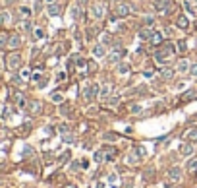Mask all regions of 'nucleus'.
Instances as JSON below:
<instances>
[{
    "instance_id": "obj_1",
    "label": "nucleus",
    "mask_w": 197,
    "mask_h": 188,
    "mask_svg": "<svg viewBox=\"0 0 197 188\" xmlns=\"http://www.w3.org/2000/svg\"><path fill=\"white\" fill-rule=\"evenodd\" d=\"M176 51H178V49H176L174 43H170V41H168V43H162L161 49L155 52V58H156L159 62H168V58L174 56Z\"/></svg>"
},
{
    "instance_id": "obj_2",
    "label": "nucleus",
    "mask_w": 197,
    "mask_h": 188,
    "mask_svg": "<svg viewBox=\"0 0 197 188\" xmlns=\"http://www.w3.org/2000/svg\"><path fill=\"white\" fill-rule=\"evenodd\" d=\"M89 12H91V16L95 19H102L105 18V12H106V4L101 2V0H97V2L91 4V10H89Z\"/></svg>"
},
{
    "instance_id": "obj_3",
    "label": "nucleus",
    "mask_w": 197,
    "mask_h": 188,
    "mask_svg": "<svg viewBox=\"0 0 197 188\" xmlns=\"http://www.w3.org/2000/svg\"><path fill=\"white\" fill-rule=\"evenodd\" d=\"M124 56H126V51L124 49H120V47H116L114 51L106 56V62H108V64H120V60H122Z\"/></svg>"
},
{
    "instance_id": "obj_4",
    "label": "nucleus",
    "mask_w": 197,
    "mask_h": 188,
    "mask_svg": "<svg viewBox=\"0 0 197 188\" xmlns=\"http://www.w3.org/2000/svg\"><path fill=\"white\" fill-rule=\"evenodd\" d=\"M6 62H8L10 70H18L19 66H21V54H19V52H10L8 58H6Z\"/></svg>"
},
{
    "instance_id": "obj_5",
    "label": "nucleus",
    "mask_w": 197,
    "mask_h": 188,
    "mask_svg": "<svg viewBox=\"0 0 197 188\" xmlns=\"http://www.w3.org/2000/svg\"><path fill=\"white\" fill-rule=\"evenodd\" d=\"M133 10H135V8H133V6H129L128 2H120V4L116 6V16H118V18H128Z\"/></svg>"
},
{
    "instance_id": "obj_6",
    "label": "nucleus",
    "mask_w": 197,
    "mask_h": 188,
    "mask_svg": "<svg viewBox=\"0 0 197 188\" xmlns=\"http://www.w3.org/2000/svg\"><path fill=\"white\" fill-rule=\"evenodd\" d=\"M83 97L87 99V101H93V99H97V97H99V85H97V84L87 85V87L83 89Z\"/></svg>"
},
{
    "instance_id": "obj_7",
    "label": "nucleus",
    "mask_w": 197,
    "mask_h": 188,
    "mask_svg": "<svg viewBox=\"0 0 197 188\" xmlns=\"http://www.w3.org/2000/svg\"><path fill=\"white\" fill-rule=\"evenodd\" d=\"M155 10L159 14H166L172 10V4H170V0H156L155 2Z\"/></svg>"
},
{
    "instance_id": "obj_8",
    "label": "nucleus",
    "mask_w": 197,
    "mask_h": 188,
    "mask_svg": "<svg viewBox=\"0 0 197 188\" xmlns=\"http://www.w3.org/2000/svg\"><path fill=\"white\" fill-rule=\"evenodd\" d=\"M21 47V35L19 33H12L8 39V49H19Z\"/></svg>"
},
{
    "instance_id": "obj_9",
    "label": "nucleus",
    "mask_w": 197,
    "mask_h": 188,
    "mask_svg": "<svg viewBox=\"0 0 197 188\" xmlns=\"http://www.w3.org/2000/svg\"><path fill=\"white\" fill-rule=\"evenodd\" d=\"M46 12H48V16H50V18H58V16L62 14V4H60V2H54V4H48Z\"/></svg>"
},
{
    "instance_id": "obj_10",
    "label": "nucleus",
    "mask_w": 197,
    "mask_h": 188,
    "mask_svg": "<svg viewBox=\"0 0 197 188\" xmlns=\"http://www.w3.org/2000/svg\"><path fill=\"white\" fill-rule=\"evenodd\" d=\"M180 153H182L183 157H189L193 153V146L189 144V142H183L182 146H180Z\"/></svg>"
},
{
    "instance_id": "obj_11",
    "label": "nucleus",
    "mask_w": 197,
    "mask_h": 188,
    "mask_svg": "<svg viewBox=\"0 0 197 188\" xmlns=\"http://www.w3.org/2000/svg\"><path fill=\"white\" fill-rule=\"evenodd\" d=\"M168 179L174 180V182H178V180L182 179V169H178V167H172V169L168 171Z\"/></svg>"
},
{
    "instance_id": "obj_12",
    "label": "nucleus",
    "mask_w": 197,
    "mask_h": 188,
    "mask_svg": "<svg viewBox=\"0 0 197 188\" xmlns=\"http://www.w3.org/2000/svg\"><path fill=\"white\" fill-rule=\"evenodd\" d=\"M176 25H178V27L180 29H183V31H186V29H188L189 27V18H188V16H178V19H176Z\"/></svg>"
},
{
    "instance_id": "obj_13",
    "label": "nucleus",
    "mask_w": 197,
    "mask_h": 188,
    "mask_svg": "<svg viewBox=\"0 0 197 188\" xmlns=\"http://www.w3.org/2000/svg\"><path fill=\"white\" fill-rule=\"evenodd\" d=\"M189 70H191V64H189V60L182 58V60L178 62V72H180V74H188Z\"/></svg>"
},
{
    "instance_id": "obj_14",
    "label": "nucleus",
    "mask_w": 197,
    "mask_h": 188,
    "mask_svg": "<svg viewBox=\"0 0 197 188\" xmlns=\"http://www.w3.org/2000/svg\"><path fill=\"white\" fill-rule=\"evenodd\" d=\"M149 41H151V45H155V47H161L162 43V33H159V31H153V35H151V39H149Z\"/></svg>"
},
{
    "instance_id": "obj_15",
    "label": "nucleus",
    "mask_w": 197,
    "mask_h": 188,
    "mask_svg": "<svg viewBox=\"0 0 197 188\" xmlns=\"http://www.w3.org/2000/svg\"><path fill=\"white\" fill-rule=\"evenodd\" d=\"M27 109H29V111H31V113H41V109H43V103H41V101H29V103H27Z\"/></svg>"
},
{
    "instance_id": "obj_16",
    "label": "nucleus",
    "mask_w": 197,
    "mask_h": 188,
    "mask_svg": "<svg viewBox=\"0 0 197 188\" xmlns=\"http://www.w3.org/2000/svg\"><path fill=\"white\" fill-rule=\"evenodd\" d=\"M110 91H112V85H110V84H105L101 87V91H99V97H101V99H108L110 97Z\"/></svg>"
},
{
    "instance_id": "obj_17",
    "label": "nucleus",
    "mask_w": 197,
    "mask_h": 188,
    "mask_svg": "<svg viewBox=\"0 0 197 188\" xmlns=\"http://www.w3.org/2000/svg\"><path fill=\"white\" fill-rule=\"evenodd\" d=\"M93 54H95L97 58L106 56V49H105V45H95V47H93Z\"/></svg>"
},
{
    "instance_id": "obj_18",
    "label": "nucleus",
    "mask_w": 197,
    "mask_h": 188,
    "mask_svg": "<svg viewBox=\"0 0 197 188\" xmlns=\"http://www.w3.org/2000/svg\"><path fill=\"white\" fill-rule=\"evenodd\" d=\"M19 16H21L23 19H29L31 18V10H29L27 6H21V8H19Z\"/></svg>"
},
{
    "instance_id": "obj_19",
    "label": "nucleus",
    "mask_w": 197,
    "mask_h": 188,
    "mask_svg": "<svg viewBox=\"0 0 197 188\" xmlns=\"http://www.w3.org/2000/svg\"><path fill=\"white\" fill-rule=\"evenodd\" d=\"M8 39H10L8 33H0V49H6V47H8Z\"/></svg>"
},
{
    "instance_id": "obj_20",
    "label": "nucleus",
    "mask_w": 197,
    "mask_h": 188,
    "mask_svg": "<svg viewBox=\"0 0 197 188\" xmlns=\"http://www.w3.org/2000/svg\"><path fill=\"white\" fill-rule=\"evenodd\" d=\"M33 39H35V41H41V39H45V31H43L41 27H37L35 31H33Z\"/></svg>"
},
{
    "instance_id": "obj_21",
    "label": "nucleus",
    "mask_w": 197,
    "mask_h": 188,
    "mask_svg": "<svg viewBox=\"0 0 197 188\" xmlns=\"http://www.w3.org/2000/svg\"><path fill=\"white\" fill-rule=\"evenodd\" d=\"M50 99L54 101V103H62L64 101V97H62V93H58V91H54V93L50 95Z\"/></svg>"
},
{
    "instance_id": "obj_22",
    "label": "nucleus",
    "mask_w": 197,
    "mask_h": 188,
    "mask_svg": "<svg viewBox=\"0 0 197 188\" xmlns=\"http://www.w3.org/2000/svg\"><path fill=\"white\" fill-rule=\"evenodd\" d=\"M151 35H153L151 29H143V31L139 33V37H141V39H151Z\"/></svg>"
},
{
    "instance_id": "obj_23",
    "label": "nucleus",
    "mask_w": 197,
    "mask_h": 188,
    "mask_svg": "<svg viewBox=\"0 0 197 188\" xmlns=\"http://www.w3.org/2000/svg\"><path fill=\"white\" fill-rule=\"evenodd\" d=\"M186 138H188V140H197V128L195 130H189L188 134H186Z\"/></svg>"
},
{
    "instance_id": "obj_24",
    "label": "nucleus",
    "mask_w": 197,
    "mask_h": 188,
    "mask_svg": "<svg viewBox=\"0 0 197 188\" xmlns=\"http://www.w3.org/2000/svg\"><path fill=\"white\" fill-rule=\"evenodd\" d=\"M95 161H97V163L105 161V151H97V153H95Z\"/></svg>"
},
{
    "instance_id": "obj_25",
    "label": "nucleus",
    "mask_w": 197,
    "mask_h": 188,
    "mask_svg": "<svg viewBox=\"0 0 197 188\" xmlns=\"http://www.w3.org/2000/svg\"><path fill=\"white\" fill-rule=\"evenodd\" d=\"M183 10H186V12H188V14H189V16H195V10H193V8H191V6H189V4H188V2H183Z\"/></svg>"
},
{
    "instance_id": "obj_26",
    "label": "nucleus",
    "mask_w": 197,
    "mask_h": 188,
    "mask_svg": "<svg viewBox=\"0 0 197 188\" xmlns=\"http://www.w3.org/2000/svg\"><path fill=\"white\" fill-rule=\"evenodd\" d=\"M21 29H23V31H31V24H29V19H23V21H21Z\"/></svg>"
},
{
    "instance_id": "obj_27",
    "label": "nucleus",
    "mask_w": 197,
    "mask_h": 188,
    "mask_svg": "<svg viewBox=\"0 0 197 188\" xmlns=\"http://www.w3.org/2000/svg\"><path fill=\"white\" fill-rule=\"evenodd\" d=\"M195 169H197V159H191V161L188 163V171H191V173H193Z\"/></svg>"
},
{
    "instance_id": "obj_28",
    "label": "nucleus",
    "mask_w": 197,
    "mask_h": 188,
    "mask_svg": "<svg viewBox=\"0 0 197 188\" xmlns=\"http://www.w3.org/2000/svg\"><path fill=\"white\" fill-rule=\"evenodd\" d=\"M118 72H120V74H128V72H129V66L128 64H120L118 66Z\"/></svg>"
},
{
    "instance_id": "obj_29",
    "label": "nucleus",
    "mask_w": 197,
    "mask_h": 188,
    "mask_svg": "<svg viewBox=\"0 0 197 188\" xmlns=\"http://www.w3.org/2000/svg\"><path fill=\"white\" fill-rule=\"evenodd\" d=\"M162 76H164L166 80H172V76H174V72H172V70H168V68H164V70H162Z\"/></svg>"
},
{
    "instance_id": "obj_30",
    "label": "nucleus",
    "mask_w": 197,
    "mask_h": 188,
    "mask_svg": "<svg viewBox=\"0 0 197 188\" xmlns=\"http://www.w3.org/2000/svg\"><path fill=\"white\" fill-rule=\"evenodd\" d=\"M135 153H139V155H141V157H145V155H147V149H145V147H143V146H137V149H135Z\"/></svg>"
},
{
    "instance_id": "obj_31",
    "label": "nucleus",
    "mask_w": 197,
    "mask_h": 188,
    "mask_svg": "<svg viewBox=\"0 0 197 188\" xmlns=\"http://www.w3.org/2000/svg\"><path fill=\"white\" fill-rule=\"evenodd\" d=\"M18 105H19V107H25V105H27V101H25V97H23V95H19V97H18Z\"/></svg>"
},
{
    "instance_id": "obj_32",
    "label": "nucleus",
    "mask_w": 197,
    "mask_h": 188,
    "mask_svg": "<svg viewBox=\"0 0 197 188\" xmlns=\"http://www.w3.org/2000/svg\"><path fill=\"white\" fill-rule=\"evenodd\" d=\"M8 12H2V14H0V24H6V21H8Z\"/></svg>"
},
{
    "instance_id": "obj_33",
    "label": "nucleus",
    "mask_w": 197,
    "mask_h": 188,
    "mask_svg": "<svg viewBox=\"0 0 197 188\" xmlns=\"http://www.w3.org/2000/svg\"><path fill=\"white\" fill-rule=\"evenodd\" d=\"M29 76H31V72H29V68H23V70H21V78H25V80H27Z\"/></svg>"
},
{
    "instance_id": "obj_34",
    "label": "nucleus",
    "mask_w": 197,
    "mask_h": 188,
    "mask_svg": "<svg viewBox=\"0 0 197 188\" xmlns=\"http://www.w3.org/2000/svg\"><path fill=\"white\" fill-rule=\"evenodd\" d=\"M75 62H78L75 66H85V60H83L81 56H75Z\"/></svg>"
},
{
    "instance_id": "obj_35",
    "label": "nucleus",
    "mask_w": 197,
    "mask_h": 188,
    "mask_svg": "<svg viewBox=\"0 0 197 188\" xmlns=\"http://www.w3.org/2000/svg\"><path fill=\"white\" fill-rule=\"evenodd\" d=\"M153 24H155V19H153V18H145V25H147V27H151Z\"/></svg>"
},
{
    "instance_id": "obj_36",
    "label": "nucleus",
    "mask_w": 197,
    "mask_h": 188,
    "mask_svg": "<svg viewBox=\"0 0 197 188\" xmlns=\"http://www.w3.org/2000/svg\"><path fill=\"white\" fill-rule=\"evenodd\" d=\"M178 51H186V41H178Z\"/></svg>"
},
{
    "instance_id": "obj_37",
    "label": "nucleus",
    "mask_w": 197,
    "mask_h": 188,
    "mask_svg": "<svg viewBox=\"0 0 197 188\" xmlns=\"http://www.w3.org/2000/svg\"><path fill=\"white\" fill-rule=\"evenodd\" d=\"M105 140L112 142V140H116V136H114V134H105Z\"/></svg>"
},
{
    "instance_id": "obj_38",
    "label": "nucleus",
    "mask_w": 197,
    "mask_h": 188,
    "mask_svg": "<svg viewBox=\"0 0 197 188\" xmlns=\"http://www.w3.org/2000/svg\"><path fill=\"white\" fill-rule=\"evenodd\" d=\"M64 142H66V144H72V142H73V138L70 136V134H66V136H64Z\"/></svg>"
},
{
    "instance_id": "obj_39",
    "label": "nucleus",
    "mask_w": 197,
    "mask_h": 188,
    "mask_svg": "<svg viewBox=\"0 0 197 188\" xmlns=\"http://www.w3.org/2000/svg\"><path fill=\"white\" fill-rule=\"evenodd\" d=\"M189 72H191V74L197 78V64H191V70H189Z\"/></svg>"
},
{
    "instance_id": "obj_40",
    "label": "nucleus",
    "mask_w": 197,
    "mask_h": 188,
    "mask_svg": "<svg viewBox=\"0 0 197 188\" xmlns=\"http://www.w3.org/2000/svg\"><path fill=\"white\" fill-rule=\"evenodd\" d=\"M56 80H58V81H64V80H66V74H64V72H60V74H58V78H56Z\"/></svg>"
},
{
    "instance_id": "obj_41",
    "label": "nucleus",
    "mask_w": 197,
    "mask_h": 188,
    "mask_svg": "<svg viewBox=\"0 0 197 188\" xmlns=\"http://www.w3.org/2000/svg\"><path fill=\"white\" fill-rule=\"evenodd\" d=\"M62 114H70V107H68V105H64V107H62Z\"/></svg>"
},
{
    "instance_id": "obj_42",
    "label": "nucleus",
    "mask_w": 197,
    "mask_h": 188,
    "mask_svg": "<svg viewBox=\"0 0 197 188\" xmlns=\"http://www.w3.org/2000/svg\"><path fill=\"white\" fill-rule=\"evenodd\" d=\"M139 111H141V107H139V105H133V107H132V113H139Z\"/></svg>"
},
{
    "instance_id": "obj_43",
    "label": "nucleus",
    "mask_w": 197,
    "mask_h": 188,
    "mask_svg": "<svg viewBox=\"0 0 197 188\" xmlns=\"http://www.w3.org/2000/svg\"><path fill=\"white\" fill-rule=\"evenodd\" d=\"M31 78H33V80H35V81H39V80H41V74H33Z\"/></svg>"
},
{
    "instance_id": "obj_44",
    "label": "nucleus",
    "mask_w": 197,
    "mask_h": 188,
    "mask_svg": "<svg viewBox=\"0 0 197 188\" xmlns=\"http://www.w3.org/2000/svg\"><path fill=\"white\" fill-rule=\"evenodd\" d=\"M64 188H75V184H66Z\"/></svg>"
},
{
    "instance_id": "obj_45",
    "label": "nucleus",
    "mask_w": 197,
    "mask_h": 188,
    "mask_svg": "<svg viewBox=\"0 0 197 188\" xmlns=\"http://www.w3.org/2000/svg\"><path fill=\"white\" fill-rule=\"evenodd\" d=\"M45 2H46V4H54L56 0H45Z\"/></svg>"
},
{
    "instance_id": "obj_46",
    "label": "nucleus",
    "mask_w": 197,
    "mask_h": 188,
    "mask_svg": "<svg viewBox=\"0 0 197 188\" xmlns=\"http://www.w3.org/2000/svg\"><path fill=\"white\" fill-rule=\"evenodd\" d=\"M95 188H102V186H101V184H99V186H95Z\"/></svg>"
}]
</instances>
